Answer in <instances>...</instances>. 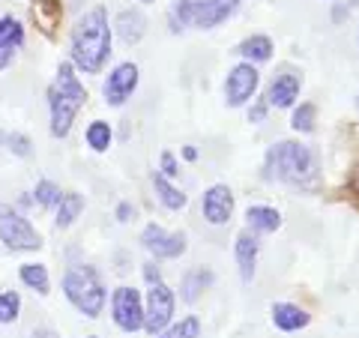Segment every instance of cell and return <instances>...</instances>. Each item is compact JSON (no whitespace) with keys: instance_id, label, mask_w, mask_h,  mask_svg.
Wrapping results in <instances>:
<instances>
[{"instance_id":"6da1fadb","label":"cell","mask_w":359,"mask_h":338,"mask_svg":"<svg viewBox=\"0 0 359 338\" xmlns=\"http://www.w3.org/2000/svg\"><path fill=\"white\" fill-rule=\"evenodd\" d=\"M111 54V27L105 6H93L72 27V66L84 75H96Z\"/></svg>"},{"instance_id":"7a4b0ae2","label":"cell","mask_w":359,"mask_h":338,"mask_svg":"<svg viewBox=\"0 0 359 338\" xmlns=\"http://www.w3.org/2000/svg\"><path fill=\"white\" fill-rule=\"evenodd\" d=\"M264 177L290 186H309L314 180V156L299 141H278L266 150Z\"/></svg>"},{"instance_id":"3957f363","label":"cell","mask_w":359,"mask_h":338,"mask_svg":"<svg viewBox=\"0 0 359 338\" xmlns=\"http://www.w3.org/2000/svg\"><path fill=\"white\" fill-rule=\"evenodd\" d=\"M48 99H51V135L54 138H66L78 117V111L87 102V90L78 81L72 63H60L57 87H51Z\"/></svg>"},{"instance_id":"277c9868","label":"cell","mask_w":359,"mask_h":338,"mask_svg":"<svg viewBox=\"0 0 359 338\" xmlns=\"http://www.w3.org/2000/svg\"><path fill=\"white\" fill-rule=\"evenodd\" d=\"M63 294L84 318H99L105 309V285L93 266H69L63 276Z\"/></svg>"},{"instance_id":"5b68a950","label":"cell","mask_w":359,"mask_h":338,"mask_svg":"<svg viewBox=\"0 0 359 338\" xmlns=\"http://www.w3.org/2000/svg\"><path fill=\"white\" fill-rule=\"evenodd\" d=\"M0 243L13 252H36L42 249V236L33 224L15 212L13 207L0 204Z\"/></svg>"},{"instance_id":"8992f818","label":"cell","mask_w":359,"mask_h":338,"mask_svg":"<svg viewBox=\"0 0 359 338\" xmlns=\"http://www.w3.org/2000/svg\"><path fill=\"white\" fill-rule=\"evenodd\" d=\"M111 314H114V323L123 332H138L144 330V302L141 294L135 288H117L114 297H111Z\"/></svg>"},{"instance_id":"52a82bcc","label":"cell","mask_w":359,"mask_h":338,"mask_svg":"<svg viewBox=\"0 0 359 338\" xmlns=\"http://www.w3.org/2000/svg\"><path fill=\"white\" fill-rule=\"evenodd\" d=\"M174 290L168 285H150V294H147V306H144V330L150 335H159L168 323L174 318Z\"/></svg>"},{"instance_id":"ba28073f","label":"cell","mask_w":359,"mask_h":338,"mask_svg":"<svg viewBox=\"0 0 359 338\" xmlns=\"http://www.w3.org/2000/svg\"><path fill=\"white\" fill-rule=\"evenodd\" d=\"M257 84H261V72H257L252 63L233 66V69L228 72V81H224V102H228L231 108L245 105L255 96Z\"/></svg>"},{"instance_id":"9c48e42d","label":"cell","mask_w":359,"mask_h":338,"mask_svg":"<svg viewBox=\"0 0 359 338\" xmlns=\"http://www.w3.org/2000/svg\"><path fill=\"white\" fill-rule=\"evenodd\" d=\"M141 245L156 261H171V257H180L186 252V234H171L159 224H147L141 234Z\"/></svg>"},{"instance_id":"30bf717a","label":"cell","mask_w":359,"mask_h":338,"mask_svg":"<svg viewBox=\"0 0 359 338\" xmlns=\"http://www.w3.org/2000/svg\"><path fill=\"white\" fill-rule=\"evenodd\" d=\"M135 87H138V66L135 63H120L114 66V72L108 75V81L102 87L105 93V102L108 105H123L126 99L135 93Z\"/></svg>"},{"instance_id":"8fae6325","label":"cell","mask_w":359,"mask_h":338,"mask_svg":"<svg viewBox=\"0 0 359 338\" xmlns=\"http://www.w3.org/2000/svg\"><path fill=\"white\" fill-rule=\"evenodd\" d=\"M204 219L210 224H228L231 216H233V191L224 186V183H216L204 191Z\"/></svg>"},{"instance_id":"7c38bea8","label":"cell","mask_w":359,"mask_h":338,"mask_svg":"<svg viewBox=\"0 0 359 338\" xmlns=\"http://www.w3.org/2000/svg\"><path fill=\"white\" fill-rule=\"evenodd\" d=\"M237 6H240V0H198L192 27H201V30L219 27L222 21H228L237 13Z\"/></svg>"},{"instance_id":"4fadbf2b","label":"cell","mask_w":359,"mask_h":338,"mask_svg":"<svg viewBox=\"0 0 359 338\" xmlns=\"http://www.w3.org/2000/svg\"><path fill=\"white\" fill-rule=\"evenodd\" d=\"M299 87H302V78L297 72L276 75L273 81H269V87H266V105H273V108H290V105L297 102V96H299Z\"/></svg>"},{"instance_id":"5bb4252c","label":"cell","mask_w":359,"mask_h":338,"mask_svg":"<svg viewBox=\"0 0 359 338\" xmlns=\"http://www.w3.org/2000/svg\"><path fill=\"white\" fill-rule=\"evenodd\" d=\"M21 45H25V27H21V21L13 15H4L0 18V69H6L15 60Z\"/></svg>"},{"instance_id":"9a60e30c","label":"cell","mask_w":359,"mask_h":338,"mask_svg":"<svg viewBox=\"0 0 359 338\" xmlns=\"http://www.w3.org/2000/svg\"><path fill=\"white\" fill-rule=\"evenodd\" d=\"M257 252H261V243L252 231H240L237 234V243H233V257H237V266H240V278L249 285L255 278V266H257Z\"/></svg>"},{"instance_id":"2e32d148","label":"cell","mask_w":359,"mask_h":338,"mask_svg":"<svg viewBox=\"0 0 359 338\" xmlns=\"http://www.w3.org/2000/svg\"><path fill=\"white\" fill-rule=\"evenodd\" d=\"M273 323L282 332H297V330H306V326L311 323V314L306 309L294 306V302H276L273 306Z\"/></svg>"},{"instance_id":"e0dca14e","label":"cell","mask_w":359,"mask_h":338,"mask_svg":"<svg viewBox=\"0 0 359 338\" xmlns=\"http://www.w3.org/2000/svg\"><path fill=\"white\" fill-rule=\"evenodd\" d=\"M117 36L126 42V45H138L147 33V18H144L141 9H123L117 15Z\"/></svg>"},{"instance_id":"ac0fdd59","label":"cell","mask_w":359,"mask_h":338,"mask_svg":"<svg viewBox=\"0 0 359 338\" xmlns=\"http://www.w3.org/2000/svg\"><path fill=\"white\" fill-rule=\"evenodd\" d=\"M30 15L45 36H54V27H60V21H63V6H60V0H36L30 6Z\"/></svg>"},{"instance_id":"d6986e66","label":"cell","mask_w":359,"mask_h":338,"mask_svg":"<svg viewBox=\"0 0 359 338\" xmlns=\"http://www.w3.org/2000/svg\"><path fill=\"white\" fill-rule=\"evenodd\" d=\"M245 222H249L252 234H273L282 228V212L276 207H249L245 210Z\"/></svg>"},{"instance_id":"ffe728a7","label":"cell","mask_w":359,"mask_h":338,"mask_svg":"<svg viewBox=\"0 0 359 338\" xmlns=\"http://www.w3.org/2000/svg\"><path fill=\"white\" fill-rule=\"evenodd\" d=\"M233 54H240V58H245V63H264V60H269L273 58V39L269 36H249V39H243L240 45H237V51Z\"/></svg>"},{"instance_id":"44dd1931","label":"cell","mask_w":359,"mask_h":338,"mask_svg":"<svg viewBox=\"0 0 359 338\" xmlns=\"http://www.w3.org/2000/svg\"><path fill=\"white\" fill-rule=\"evenodd\" d=\"M210 285H212V273H210V269H204V266H198V269H192V273H186L180 290H183V299L186 302H195Z\"/></svg>"},{"instance_id":"7402d4cb","label":"cell","mask_w":359,"mask_h":338,"mask_svg":"<svg viewBox=\"0 0 359 338\" xmlns=\"http://www.w3.org/2000/svg\"><path fill=\"white\" fill-rule=\"evenodd\" d=\"M153 186H156V195H159V201L168 210H183L186 207L189 198L177 186H171V180H168L165 174H153Z\"/></svg>"},{"instance_id":"603a6c76","label":"cell","mask_w":359,"mask_h":338,"mask_svg":"<svg viewBox=\"0 0 359 338\" xmlns=\"http://www.w3.org/2000/svg\"><path fill=\"white\" fill-rule=\"evenodd\" d=\"M81 212H84V198L78 195V191H66L57 204V219L54 222H57V228H69Z\"/></svg>"},{"instance_id":"cb8c5ba5","label":"cell","mask_w":359,"mask_h":338,"mask_svg":"<svg viewBox=\"0 0 359 338\" xmlns=\"http://www.w3.org/2000/svg\"><path fill=\"white\" fill-rule=\"evenodd\" d=\"M21 281H25L27 288H33L36 294H48L51 281H48V269L42 264H25L21 266Z\"/></svg>"},{"instance_id":"d4e9b609","label":"cell","mask_w":359,"mask_h":338,"mask_svg":"<svg viewBox=\"0 0 359 338\" xmlns=\"http://www.w3.org/2000/svg\"><path fill=\"white\" fill-rule=\"evenodd\" d=\"M156 338H201V320L195 318V314H189V318H183L180 323L165 326Z\"/></svg>"},{"instance_id":"484cf974","label":"cell","mask_w":359,"mask_h":338,"mask_svg":"<svg viewBox=\"0 0 359 338\" xmlns=\"http://www.w3.org/2000/svg\"><path fill=\"white\" fill-rule=\"evenodd\" d=\"M87 144L93 147L96 153H105L111 147V126L105 120H93L87 126Z\"/></svg>"},{"instance_id":"4316f807","label":"cell","mask_w":359,"mask_h":338,"mask_svg":"<svg viewBox=\"0 0 359 338\" xmlns=\"http://www.w3.org/2000/svg\"><path fill=\"white\" fill-rule=\"evenodd\" d=\"M63 198V191L51 183V180H39L36 189H33V201H36L39 207H57Z\"/></svg>"},{"instance_id":"83f0119b","label":"cell","mask_w":359,"mask_h":338,"mask_svg":"<svg viewBox=\"0 0 359 338\" xmlns=\"http://www.w3.org/2000/svg\"><path fill=\"white\" fill-rule=\"evenodd\" d=\"M18 309H21V297L15 290L0 294V323H13L18 318Z\"/></svg>"},{"instance_id":"f1b7e54d","label":"cell","mask_w":359,"mask_h":338,"mask_svg":"<svg viewBox=\"0 0 359 338\" xmlns=\"http://www.w3.org/2000/svg\"><path fill=\"white\" fill-rule=\"evenodd\" d=\"M314 117H318V108H314L311 102L299 105L294 111V120H290V126H294L297 132H311L314 129Z\"/></svg>"},{"instance_id":"f546056e","label":"cell","mask_w":359,"mask_h":338,"mask_svg":"<svg viewBox=\"0 0 359 338\" xmlns=\"http://www.w3.org/2000/svg\"><path fill=\"white\" fill-rule=\"evenodd\" d=\"M6 144H9V150H13L15 156H30V138L27 135H9Z\"/></svg>"},{"instance_id":"4dcf8cb0","label":"cell","mask_w":359,"mask_h":338,"mask_svg":"<svg viewBox=\"0 0 359 338\" xmlns=\"http://www.w3.org/2000/svg\"><path fill=\"white\" fill-rule=\"evenodd\" d=\"M162 174H165V177H177V174H180V165H177V159H174L171 150L162 153Z\"/></svg>"},{"instance_id":"1f68e13d","label":"cell","mask_w":359,"mask_h":338,"mask_svg":"<svg viewBox=\"0 0 359 338\" xmlns=\"http://www.w3.org/2000/svg\"><path fill=\"white\" fill-rule=\"evenodd\" d=\"M264 117H266V102H255L252 111H249V120L252 123H261Z\"/></svg>"},{"instance_id":"d6a6232c","label":"cell","mask_w":359,"mask_h":338,"mask_svg":"<svg viewBox=\"0 0 359 338\" xmlns=\"http://www.w3.org/2000/svg\"><path fill=\"white\" fill-rule=\"evenodd\" d=\"M347 186H351V195L359 201V159H356V165H353V171H351V183H347Z\"/></svg>"},{"instance_id":"836d02e7","label":"cell","mask_w":359,"mask_h":338,"mask_svg":"<svg viewBox=\"0 0 359 338\" xmlns=\"http://www.w3.org/2000/svg\"><path fill=\"white\" fill-rule=\"evenodd\" d=\"M144 278H147L150 285H159V281H162V278H159V269H156L153 264H147V266H144Z\"/></svg>"},{"instance_id":"e575fe53","label":"cell","mask_w":359,"mask_h":338,"mask_svg":"<svg viewBox=\"0 0 359 338\" xmlns=\"http://www.w3.org/2000/svg\"><path fill=\"white\" fill-rule=\"evenodd\" d=\"M132 216H135V210H132L129 204H120V207H117V219H120V222H129Z\"/></svg>"},{"instance_id":"d590c367","label":"cell","mask_w":359,"mask_h":338,"mask_svg":"<svg viewBox=\"0 0 359 338\" xmlns=\"http://www.w3.org/2000/svg\"><path fill=\"white\" fill-rule=\"evenodd\" d=\"M30 338H60L54 330H48V326H42V330H33V335Z\"/></svg>"},{"instance_id":"8d00e7d4","label":"cell","mask_w":359,"mask_h":338,"mask_svg":"<svg viewBox=\"0 0 359 338\" xmlns=\"http://www.w3.org/2000/svg\"><path fill=\"white\" fill-rule=\"evenodd\" d=\"M183 156H186L189 162H195V159H198V150H195V147H186V150H183Z\"/></svg>"},{"instance_id":"74e56055","label":"cell","mask_w":359,"mask_h":338,"mask_svg":"<svg viewBox=\"0 0 359 338\" xmlns=\"http://www.w3.org/2000/svg\"><path fill=\"white\" fill-rule=\"evenodd\" d=\"M138 4H153V0H138Z\"/></svg>"},{"instance_id":"f35d334b","label":"cell","mask_w":359,"mask_h":338,"mask_svg":"<svg viewBox=\"0 0 359 338\" xmlns=\"http://www.w3.org/2000/svg\"><path fill=\"white\" fill-rule=\"evenodd\" d=\"M87 338H96V335H87Z\"/></svg>"},{"instance_id":"ab89813d","label":"cell","mask_w":359,"mask_h":338,"mask_svg":"<svg viewBox=\"0 0 359 338\" xmlns=\"http://www.w3.org/2000/svg\"><path fill=\"white\" fill-rule=\"evenodd\" d=\"M356 105H359V99H356Z\"/></svg>"},{"instance_id":"60d3db41","label":"cell","mask_w":359,"mask_h":338,"mask_svg":"<svg viewBox=\"0 0 359 338\" xmlns=\"http://www.w3.org/2000/svg\"><path fill=\"white\" fill-rule=\"evenodd\" d=\"M0 138H4V135H0Z\"/></svg>"}]
</instances>
